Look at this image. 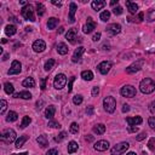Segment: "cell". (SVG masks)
I'll return each instance as SVG.
<instances>
[{"instance_id":"6da1fadb","label":"cell","mask_w":155,"mask_h":155,"mask_svg":"<svg viewBox=\"0 0 155 155\" xmlns=\"http://www.w3.org/2000/svg\"><path fill=\"white\" fill-rule=\"evenodd\" d=\"M139 88H140V91H142L143 93L149 94V93H151V92L155 91V82H154V80H151L150 78H145V79H143V80L140 81Z\"/></svg>"},{"instance_id":"7a4b0ae2","label":"cell","mask_w":155,"mask_h":155,"mask_svg":"<svg viewBox=\"0 0 155 155\" xmlns=\"http://www.w3.org/2000/svg\"><path fill=\"white\" fill-rule=\"evenodd\" d=\"M103 107H104V110L107 113H114V110L116 108V101H115V98L111 97V96L105 97L104 101H103Z\"/></svg>"},{"instance_id":"3957f363","label":"cell","mask_w":155,"mask_h":155,"mask_svg":"<svg viewBox=\"0 0 155 155\" xmlns=\"http://www.w3.org/2000/svg\"><path fill=\"white\" fill-rule=\"evenodd\" d=\"M130 148V144L127 142H121L116 145H114L110 150L111 155H122L124 153H126V150Z\"/></svg>"},{"instance_id":"277c9868","label":"cell","mask_w":155,"mask_h":155,"mask_svg":"<svg viewBox=\"0 0 155 155\" xmlns=\"http://www.w3.org/2000/svg\"><path fill=\"white\" fill-rule=\"evenodd\" d=\"M21 13H22V16H23L25 19H28V21H30V22H34V21H35L34 10H33V6H31V5L28 4L27 6H23Z\"/></svg>"},{"instance_id":"5b68a950","label":"cell","mask_w":155,"mask_h":155,"mask_svg":"<svg viewBox=\"0 0 155 155\" xmlns=\"http://www.w3.org/2000/svg\"><path fill=\"white\" fill-rule=\"evenodd\" d=\"M1 139H2L5 143H11V142L16 140V132H15V130L7 128V130L2 131V133H1Z\"/></svg>"},{"instance_id":"8992f818","label":"cell","mask_w":155,"mask_h":155,"mask_svg":"<svg viewBox=\"0 0 155 155\" xmlns=\"http://www.w3.org/2000/svg\"><path fill=\"white\" fill-rule=\"evenodd\" d=\"M67 84V76L64 74H57L53 80V86L56 90H62Z\"/></svg>"},{"instance_id":"52a82bcc","label":"cell","mask_w":155,"mask_h":155,"mask_svg":"<svg viewBox=\"0 0 155 155\" xmlns=\"http://www.w3.org/2000/svg\"><path fill=\"white\" fill-rule=\"evenodd\" d=\"M143 64H144V59H139V61L134 62L133 64H131L130 67H127L126 68V73L127 74H134V73H137V71H139L142 69Z\"/></svg>"},{"instance_id":"ba28073f","label":"cell","mask_w":155,"mask_h":155,"mask_svg":"<svg viewBox=\"0 0 155 155\" xmlns=\"http://www.w3.org/2000/svg\"><path fill=\"white\" fill-rule=\"evenodd\" d=\"M120 93L124 96V97H127V98H132L136 96V88L131 85H125L124 87H121L120 90Z\"/></svg>"},{"instance_id":"9c48e42d","label":"cell","mask_w":155,"mask_h":155,"mask_svg":"<svg viewBox=\"0 0 155 155\" xmlns=\"http://www.w3.org/2000/svg\"><path fill=\"white\" fill-rule=\"evenodd\" d=\"M96 27H97L96 22H94L91 17H88V18H87L86 24L82 27V30H84V33H85V34H90V33H92V31H93V29H96Z\"/></svg>"},{"instance_id":"30bf717a","label":"cell","mask_w":155,"mask_h":155,"mask_svg":"<svg viewBox=\"0 0 155 155\" xmlns=\"http://www.w3.org/2000/svg\"><path fill=\"white\" fill-rule=\"evenodd\" d=\"M65 38L67 40L70 42V44H75L76 42V39H78V29L76 28H71L67 31L65 34Z\"/></svg>"},{"instance_id":"8fae6325","label":"cell","mask_w":155,"mask_h":155,"mask_svg":"<svg viewBox=\"0 0 155 155\" xmlns=\"http://www.w3.org/2000/svg\"><path fill=\"white\" fill-rule=\"evenodd\" d=\"M21 70H22L21 63H19L18 61H13L12 64H11V68H10L8 71H7V74H8V75H16V74H19Z\"/></svg>"},{"instance_id":"7c38bea8","label":"cell","mask_w":155,"mask_h":155,"mask_svg":"<svg viewBox=\"0 0 155 155\" xmlns=\"http://www.w3.org/2000/svg\"><path fill=\"white\" fill-rule=\"evenodd\" d=\"M97 68H98V70H99L101 74L105 75V74L109 73V70H110V68H111V63H110L109 61H104V62H101Z\"/></svg>"},{"instance_id":"4fadbf2b","label":"cell","mask_w":155,"mask_h":155,"mask_svg":"<svg viewBox=\"0 0 155 155\" xmlns=\"http://www.w3.org/2000/svg\"><path fill=\"white\" fill-rule=\"evenodd\" d=\"M45 48H46V44H45L44 40L39 39V40H35V41H34V44H33V50H34L35 52L40 53V52L45 51Z\"/></svg>"},{"instance_id":"5bb4252c","label":"cell","mask_w":155,"mask_h":155,"mask_svg":"<svg viewBox=\"0 0 155 155\" xmlns=\"http://www.w3.org/2000/svg\"><path fill=\"white\" fill-rule=\"evenodd\" d=\"M93 148H94V150H97V151H105L107 149H109V142H108V140H104V139L98 140V142L93 145Z\"/></svg>"},{"instance_id":"9a60e30c","label":"cell","mask_w":155,"mask_h":155,"mask_svg":"<svg viewBox=\"0 0 155 155\" xmlns=\"http://www.w3.org/2000/svg\"><path fill=\"white\" fill-rule=\"evenodd\" d=\"M85 52V47H82V46H79L75 51H74V54H73V57H71V61L74 62V63H78V62H80L81 61V57H82V53Z\"/></svg>"},{"instance_id":"2e32d148","label":"cell","mask_w":155,"mask_h":155,"mask_svg":"<svg viewBox=\"0 0 155 155\" xmlns=\"http://www.w3.org/2000/svg\"><path fill=\"white\" fill-rule=\"evenodd\" d=\"M107 31L110 34V35H116L121 31V25L117 24V23H113V24H109L107 27Z\"/></svg>"},{"instance_id":"e0dca14e","label":"cell","mask_w":155,"mask_h":155,"mask_svg":"<svg viewBox=\"0 0 155 155\" xmlns=\"http://www.w3.org/2000/svg\"><path fill=\"white\" fill-rule=\"evenodd\" d=\"M69 22L70 23H74L75 22V17H74V15H75V12H76V10H78V6H76V4L75 2H70V5H69Z\"/></svg>"},{"instance_id":"ac0fdd59","label":"cell","mask_w":155,"mask_h":155,"mask_svg":"<svg viewBox=\"0 0 155 155\" xmlns=\"http://www.w3.org/2000/svg\"><path fill=\"white\" fill-rule=\"evenodd\" d=\"M105 1H103V0H94V1H92L91 2V6H92V8L94 10V11H99V10H102L104 6H105Z\"/></svg>"},{"instance_id":"d6986e66","label":"cell","mask_w":155,"mask_h":155,"mask_svg":"<svg viewBox=\"0 0 155 155\" xmlns=\"http://www.w3.org/2000/svg\"><path fill=\"white\" fill-rule=\"evenodd\" d=\"M126 121H127V124H128V126H136V125H139V124H142V117L140 116H134V117H127L126 119Z\"/></svg>"},{"instance_id":"ffe728a7","label":"cell","mask_w":155,"mask_h":155,"mask_svg":"<svg viewBox=\"0 0 155 155\" xmlns=\"http://www.w3.org/2000/svg\"><path fill=\"white\" fill-rule=\"evenodd\" d=\"M54 113H56V108H54V105H48V107L46 108V110H45V116H46L47 119L52 120L53 116H54Z\"/></svg>"},{"instance_id":"44dd1931","label":"cell","mask_w":155,"mask_h":155,"mask_svg":"<svg viewBox=\"0 0 155 155\" xmlns=\"http://www.w3.org/2000/svg\"><path fill=\"white\" fill-rule=\"evenodd\" d=\"M36 142L39 143V145H40L41 148H46V147L48 145V140H47L46 134H41V136H39V137L36 138Z\"/></svg>"},{"instance_id":"7402d4cb","label":"cell","mask_w":155,"mask_h":155,"mask_svg":"<svg viewBox=\"0 0 155 155\" xmlns=\"http://www.w3.org/2000/svg\"><path fill=\"white\" fill-rule=\"evenodd\" d=\"M126 6H127V10L130 11V13L134 15L137 11H138V5L136 2H132V1H126Z\"/></svg>"},{"instance_id":"603a6c76","label":"cell","mask_w":155,"mask_h":155,"mask_svg":"<svg viewBox=\"0 0 155 155\" xmlns=\"http://www.w3.org/2000/svg\"><path fill=\"white\" fill-rule=\"evenodd\" d=\"M16 33H17L16 25H13V24H8V25L5 27V34H6V35L12 36V35H15Z\"/></svg>"},{"instance_id":"cb8c5ba5","label":"cell","mask_w":155,"mask_h":155,"mask_svg":"<svg viewBox=\"0 0 155 155\" xmlns=\"http://www.w3.org/2000/svg\"><path fill=\"white\" fill-rule=\"evenodd\" d=\"M56 48H57V52H58L59 54H67V53H68V50H69L68 46H67L64 42H59Z\"/></svg>"},{"instance_id":"d4e9b609","label":"cell","mask_w":155,"mask_h":155,"mask_svg":"<svg viewBox=\"0 0 155 155\" xmlns=\"http://www.w3.org/2000/svg\"><path fill=\"white\" fill-rule=\"evenodd\" d=\"M15 98H22V99H30L31 93L28 91H21L18 93H15Z\"/></svg>"},{"instance_id":"484cf974","label":"cell","mask_w":155,"mask_h":155,"mask_svg":"<svg viewBox=\"0 0 155 155\" xmlns=\"http://www.w3.org/2000/svg\"><path fill=\"white\" fill-rule=\"evenodd\" d=\"M58 22H59L58 18H56V17H51V18L47 21V28H48V29H54V28L58 25Z\"/></svg>"},{"instance_id":"4316f807","label":"cell","mask_w":155,"mask_h":155,"mask_svg":"<svg viewBox=\"0 0 155 155\" xmlns=\"http://www.w3.org/2000/svg\"><path fill=\"white\" fill-rule=\"evenodd\" d=\"M92 130H93V132L97 133V134H103V133L105 132V126H104L103 124H97V125L93 126Z\"/></svg>"},{"instance_id":"83f0119b","label":"cell","mask_w":155,"mask_h":155,"mask_svg":"<svg viewBox=\"0 0 155 155\" xmlns=\"http://www.w3.org/2000/svg\"><path fill=\"white\" fill-rule=\"evenodd\" d=\"M81 78L85 80V81H91L93 79V73L91 70H84L81 73Z\"/></svg>"},{"instance_id":"f1b7e54d","label":"cell","mask_w":155,"mask_h":155,"mask_svg":"<svg viewBox=\"0 0 155 155\" xmlns=\"http://www.w3.org/2000/svg\"><path fill=\"white\" fill-rule=\"evenodd\" d=\"M17 119H18V114H17L16 111L10 110V111H8V114H7L6 121H7V122H13V121H16Z\"/></svg>"},{"instance_id":"f546056e","label":"cell","mask_w":155,"mask_h":155,"mask_svg":"<svg viewBox=\"0 0 155 155\" xmlns=\"http://www.w3.org/2000/svg\"><path fill=\"white\" fill-rule=\"evenodd\" d=\"M22 85H23L24 87H34V86H35V80H34L33 78H27V79L23 80Z\"/></svg>"},{"instance_id":"4dcf8cb0","label":"cell","mask_w":155,"mask_h":155,"mask_svg":"<svg viewBox=\"0 0 155 155\" xmlns=\"http://www.w3.org/2000/svg\"><path fill=\"white\" fill-rule=\"evenodd\" d=\"M28 139V136L27 134H23V136H19L18 139H16V148H21Z\"/></svg>"},{"instance_id":"1f68e13d","label":"cell","mask_w":155,"mask_h":155,"mask_svg":"<svg viewBox=\"0 0 155 155\" xmlns=\"http://www.w3.org/2000/svg\"><path fill=\"white\" fill-rule=\"evenodd\" d=\"M4 90H5V92H6L7 94H12V93L15 92V87H13V85H12L11 82H5Z\"/></svg>"},{"instance_id":"d6a6232c","label":"cell","mask_w":155,"mask_h":155,"mask_svg":"<svg viewBox=\"0 0 155 155\" xmlns=\"http://www.w3.org/2000/svg\"><path fill=\"white\" fill-rule=\"evenodd\" d=\"M76 150H78V143L74 142V140L69 142V144H68V153H69V154H73V153H75Z\"/></svg>"},{"instance_id":"836d02e7","label":"cell","mask_w":155,"mask_h":155,"mask_svg":"<svg viewBox=\"0 0 155 155\" xmlns=\"http://www.w3.org/2000/svg\"><path fill=\"white\" fill-rule=\"evenodd\" d=\"M54 64H56V61L51 58V59H48V61L45 63V67H44V68H45V70H46V71H48V70H51V69L53 68V65H54Z\"/></svg>"},{"instance_id":"e575fe53","label":"cell","mask_w":155,"mask_h":155,"mask_svg":"<svg viewBox=\"0 0 155 155\" xmlns=\"http://www.w3.org/2000/svg\"><path fill=\"white\" fill-rule=\"evenodd\" d=\"M31 122V119L29 116H23L22 119V122H21V128H24L27 126H29V124Z\"/></svg>"},{"instance_id":"d590c367","label":"cell","mask_w":155,"mask_h":155,"mask_svg":"<svg viewBox=\"0 0 155 155\" xmlns=\"http://www.w3.org/2000/svg\"><path fill=\"white\" fill-rule=\"evenodd\" d=\"M36 12H38L39 16H42L45 13V6L42 4H40V2H38L36 4Z\"/></svg>"},{"instance_id":"8d00e7d4","label":"cell","mask_w":155,"mask_h":155,"mask_svg":"<svg viewBox=\"0 0 155 155\" xmlns=\"http://www.w3.org/2000/svg\"><path fill=\"white\" fill-rule=\"evenodd\" d=\"M99 17H101V19H102L103 22H107V21L110 18V12H109L108 10H105V11H103V12L101 13Z\"/></svg>"},{"instance_id":"74e56055","label":"cell","mask_w":155,"mask_h":155,"mask_svg":"<svg viewBox=\"0 0 155 155\" xmlns=\"http://www.w3.org/2000/svg\"><path fill=\"white\" fill-rule=\"evenodd\" d=\"M147 19L148 22H153L155 21V10H149L147 13Z\"/></svg>"},{"instance_id":"f35d334b","label":"cell","mask_w":155,"mask_h":155,"mask_svg":"<svg viewBox=\"0 0 155 155\" xmlns=\"http://www.w3.org/2000/svg\"><path fill=\"white\" fill-rule=\"evenodd\" d=\"M0 104H1L0 114H1V115H4V114H5V111H6V109H7V102H6L5 99H1V101H0Z\"/></svg>"},{"instance_id":"ab89813d","label":"cell","mask_w":155,"mask_h":155,"mask_svg":"<svg viewBox=\"0 0 155 155\" xmlns=\"http://www.w3.org/2000/svg\"><path fill=\"white\" fill-rule=\"evenodd\" d=\"M82 96L81 94H76V96H74L73 97V103L74 104H76V105H79V104H81L82 103Z\"/></svg>"},{"instance_id":"60d3db41","label":"cell","mask_w":155,"mask_h":155,"mask_svg":"<svg viewBox=\"0 0 155 155\" xmlns=\"http://www.w3.org/2000/svg\"><path fill=\"white\" fill-rule=\"evenodd\" d=\"M69 130H70V132H71V133H74V134H75V133H78V132H79V125H78L76 122H71V125H70V128H69Z\"/></svg>"},{"instance_id":"b9f144b4","label":"cell","mask_w":155,"mask_h":155,"mask_svg":"<svg viewBox=\"0 0 155 155\" xmlns=\"http://www.w3.org/2000/svg\"><path fill=\"white\" fill-rule=\"evenodd\" d=\"M65 137H67V133H65V132H61V133H59L57 137H54V140L59 143V142H62V140H63Z\"/></svg>"},{"instance_id":"7bdbcfd3","label":"cell","mask_w":155,"mask_h":155,"mask_svg":"<svg viewBox=\"0 0 155 155\" xmlns=\"http://www.w3.org/2000/svg\"><path fill=\"white\" fill-rule=\"evenodd\" d=\"M148 124H149L150 128L155 131V116H150L149 120H148Z\"/></svg>"},{"instance_id":"ee69618b","label":"cell","mask_w":155,"mask_h":155,"mask_svg":"<svg viewBox=\"0 0 155 155\" xmlns=\"http://www.w3.org/2000/svg\"><path fill=\"white\" fill-rule=\"evenodd\" d=\"M48 127H52V128H59L61 127V125L58 124V122H56V121H53V120H50L48 121V125H47Z\"/></svg>"},{"instance_id":"f6af8a7d","label":"cell","mask_w":155,"mask_h":155,"mask_svg":"<svg viewBox=\"0 0 155 155\" xmlns=\"http://www.w3.org/2000/svg\"><path fill=\"white\" fill-rule=\"evenodd\" d=\"M113 12H114V15L119 16V15L122 13V7H121V6H115V7L113 8Z\"/></svg>"},{"instance_id":"bcb514c9","label":"cell","mask_w":155,"mask_h":155,"mask_svg":"<svg viewBox=\"0 0 155 155\" xmlns=\"http://www.w3.org/2000/svg\"><path fill=\"white\" fill-rule=\"evenodd\" d=\"M148 148L151 149V150L155 149V138H150V139H149V142H148Z\"/></svg>"},{"instance_id":"7dc6e473","label":"cell","mask_w":155,"mask_h":155,"mask_svg":"<svg viewBox=\"0 0 155 155\" xmlns=\"http://www.w3.org/2000/svg\"><path fill=\"white\" fill-rule=\"evenodd\" d=\"M75 81V76H71L69 79V84H68V92H71V88H73V82Z\"/></svg>"},{"instance_id":"c3c4849f","label":"cell","mask_w":155,"mask_h":155,"mask_svg":"<svg viewBox=\"0 0 155 155\" xmlns=\"http://www.w3.org/2000/svg\"><path fill=\"white\" fill-rule=\"evenodd\" d=\"M86 113L87 115H93V105H88L86 108Z\"/></svg>"},{"instance_id":"681fc988","label":"cell","mask_w":155,"mask_h":155,"mask_svg":"<svg viewBox=\"0 0 155 155\" xmlns=\"http://www.w3.org/2000/svg\"><path fill=\"white\" fill-rule=\"evenodd\" d=\"M149 110H150V113L155 114V101H154V102H151V103L149 104Z\"/></svg>"},{"instance_id":"f907efd6","label":"cell","mask_w":155,"mask_h":155,"mask_svg":"<svg viewBox=\"0 0 155 155\" xmlns=\"http://www.w3.org/2000/svg\"><path fill=\"white\" fill-rule=\"evenodd\" d=\"M145 136H147V133H145V132H142V133H139V134L136 137V139H137V140H142V139L145 138Z\"/></svg>"},{"instance_id":"816d5d0a","label":"cell","mask_w":155,"mask_h":155,"mask_svg":"<svg viewBox=\"0 0 155 155\" xmlns=\"http://www.w3.org/2000/svg\"><path fill=\"white\" fill-rule=\"evenodd\" d=\"M46 155H58V151H57V149H50L46 153Z\"/></svg>"},{"instance_id":"f5cc1de1","label":"cell","mask_w":155,"mask_h":155,"mask_svg":"<svg viewBox=\"0 0 155 155\" xmlns=\"http://www.w3.org/2000/svg\"><path fill=\"white\" fill-rule=\"evenodd\" d=\"M98 93H99V88H98L97 86H94V87L92 88V96H93V97H96Z\"/></svg>"},{"instance_id":"db71d44e","label":"cell","mask_w":155,"mask_h":155,"mask_svg":"<svg viewBox=\"0 0 155 155\" xmlns=\"http://www.w3.org/2000/svg\"><path fill=\"white\" fill-rule=\"evenodd\" d=\"M99 39H101V33H96V34L93 35V38H92L93 41H98Z\"/></svg>"},{"instance_id":"11a10c76","label":"cell","mask_w":155,"mask_h":155,"mask_svg":"<svg viewBox=\"0 0 155 155\" xmlns=\"http://www.w3.org/2000/svg\"><path fill=\"white\" fill-rule=\"evenodd\" d=\"M46 81H47L46 78H44V79L41 80V90H45V88H46Z\"/></svg>"},{"instance_id":"9f6ffc18","label":"cell","mask_w":155,"mask_h":155,"mask_svg":"<svg viewBox=\"0 0 155 155\" xmlns=\"http://www.w3.org/2000/svg\"><path fill=\"white\" fill-rule=\"evenodd\" d=\"M127 131H128V132H137V131H138V127H137V126H130Z\"/></svg>"},{"instance_id":"6f0895ef","label":"cell","mask_w":155,"mask_h":155,"mask_svg":"<svg viewBox=\"0 0 155 155\" xmlns=\"http://www.w3.org/2000/svg\"><path fill=\"white\" fill-rule=\"evenodd\" d=\"M130 110V105L128 104H124L122 105V113H127Z\"/></svg>"},{"instance_id":"680465c9","label":"cell","mask_w":155,"mask_h":155,"mask_svg":"<svg viewBox=\"0 0 155 155\" xmlns=\"http://www.w3.org/2000/svg\"><path fill=\"white\" fill-rule=\"evenodd\" d=\"M85 139H86L87 142H92V140H93V137H92V136H90V134H87V136L85 137Z\"/></svg>"},{"instance_id":"91938a15","label":"cell","mask_w":155,"mask_h":155,"mask_svg":"<svg viewBox=\"0 0 155 155\" xmlns=\"http://www.w3.org/2000/svg\"><path fill=\"white\" fill-rule=\"evenodd\" d=\"M117 4H119V0H113V1H110V5H111V6H115V5L117 6Z\"/></svg>"},{"instance_id":"94428289","label":"cell","mask_w":155,"mask_h":155,"mask_svg":"<svg viewBox=\"0 0 155 155\" xmlns=\"http://www.w3.org/2000/svg\"><path fill=\"white\" fill-rule=\"evenodd\" d=\"M52 4H53V5H56V6H59V7L62 6V2H57V1H52Z\"/></svg>"},{"instance_id":"6125c7cd","label":"cell","mask_w":155,"mask_h":155,"mask_svg":"<svg viewBox=\"0 0 155 155\" xmlns=\"http://www.w3.org/2000/svg\"><path fill=\"white\" fill-rule=\"evenodd\" d=\"M8 56H10L8 53H6V54H4V57H2V61H6V59L8 58Z\"/></svg>"},{"instance_id":"be15d7a7","label":"cell","mask_w":155,"mask_h":155,"mask_svg":"<svg viewBox=\"0 0 155 155\" xmlns=\"http://www.w3.org/2000/svg\"><path fill=\"white\" fill-rule=\"evenodd\" d=\"M63 31H64V28H63V27H61V28L58 29V33L61 34V33H63Z\"/></svg>"},{"instance_id":"e7e4bbea","label":"cell","mask_w":155,"mask_h":155,"mask_svg":"<svg viewBox=\"0 0 155 155\" xmlns=\"http://www.w3.org/2000/svg\"><path fill=\"white\" fill-rule=\"evenodd\" d=\"M12 155H28V153H19V154H12Z\"/></svg>"},{"instance_id":"03108f58","label":"cell","mask_w":155,"mask_h":155,"mask_svg":"<svg viewBox=\"0 0 155 155\" xmlns=\"http://www.w3.org/2000/svg\"><path fill=\"white\" fill-rule=\"evenodd\" d=\"M126 155H137V154H136V153H133V151H130V153H127Z\"/></svg>"},{"instance_id":"003e7915","label":"cell","mask_w":155,"mask_h":155,"mask_svg":"<svg viewBox=\"0 0 155 155\" xmlns=\"http://www.w3.org/2000/svg\"><path fill=\"white\" fill-rule=\"evenodd\" d=\"M25 30H27V31H31V28H29V27H27V28H25Z\"/></svg>"}]
</instances>
